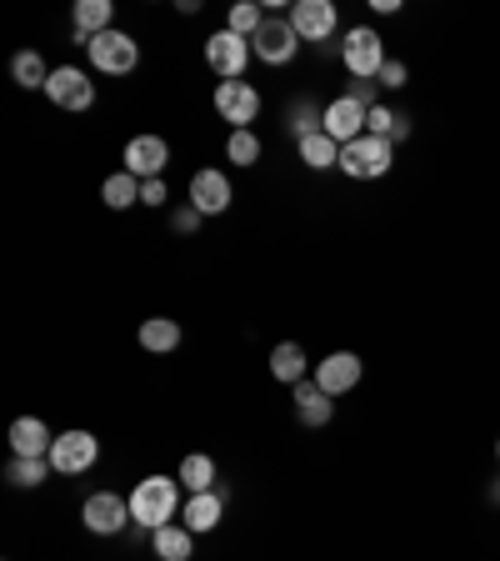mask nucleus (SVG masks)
Wrapping results in <instances>:
<instances>
[{"label":"nucleus","instance_id":"obj_1","mask_svg":"<svg viewBox=\"0 0 500 561\" xmlns=\"http://www.w3.org/2000/svg\"><path fill=\"white\" fill-rule=\"evenodd\" d=\"M181 481L175 477H161V471H151L146 481H136V491H130V522L146 526V531H161V526L175 522V512H181Z\"/></svg>","mask_w":500,"mask_h":561},{"label":"nucleus","instance_id":"obj_2","mask_svg":"<svg viewBox=\"0 0 500 561\" xmlns=\"http://www.w3.org/2000/svg\"><path fill=\"white\" fill-rule=\"evenodd\" d=\"M391 165H396V146L365 130L361 140L340 146V165H336V171H346L350 181H381V175H391Z\"/></svg>","mask_w":500,"mask_h":561},{"label":"nucleus","instance_id":"obj_3","mask_svg":"<svg viewBox=\"0 0 500 561\" xmlns=\"http://www.w3.org/2000/svg\"><path fill=\"white\" fill-rule=\"evenodd\" d=\"M340 60H346V70L356 81H375L391 56H385V41L375 25H350V35L340 41Z\"/></svg>","mask_w":500,"mask_h":561},{"label":"nucleus","instance_id":"obj_4","mask_svg":"<svg viewBox=\"0 0 500 561\" xmlns=\"http://www.w3.org/2000/svg\"><path fill=\"white\" fill-rule=\"evenodd\" d=\"M81 522L91 537H120L130 526V496H120V491H91L81 506Z\"/></svg>","mask_w":500,"mask_h":561},{"label":"nucleus","instance_id":"obj_5","mask_svg":"<svg viewBox=\"0 0 500 561\" xmlns=\"http://www.w3.org/2000/svg\"><path fill=\"white\" fill-rule=\"evenodd\" d=\"M85 56H91V66L101 70V76H130V70L140 66L136 35H126V31H105V35H95L91 46H85Z\"/></svg>","mask_w":500,"mask_h":561},{"label":"nucleus","instance_id":"obj_6","mask_svg":"<svg viewBox=\"0 0 500 561\" xmlns=\"http://www.w3.org/2000/svg\"><path fill=\"white\" fill-rule=\"evenodd\" d=\"M251 50H256V60H266V66H291V60L301 56V35H295L291 15H270V21L251 35Z\"/></svg>","mask_w":500,"mask_h":561},{"label":"nucleus","instance_id":"obj_7","mask_svg":"<svg viewBox=\"0 0 500 561\" xmlns=\"http://www.w3.org/2000/svg\"><path fill=\"white\" fill-rule=\"evenodd\" d=\"M251 56H256V50H251V41H245V35H235V31H225V25L206 41V66L216 70L221 81H241L245 66H251Z\"/></svg>","mask_w":500,"mask_h":561},{"label":"nucleus","instance_id":"obj_8","mask_svg":"<svg viewBox=\"0 0 500 561\" xmlns=\"http://www.w3.org/2000/svg\"><path fill=\"white\" fill-rule=\"evenodd\" d=\"M95 461H101V442H95L91 432H60L56 446H50V471H60V477H81V471H91Z\"/></svg>","mask_w":500,"mask_h":561},{"label":"nucleus","instance_id":"obj_9","mask_svg":"<svg viewBox=\"0 0 500 561\" xmlns=\"http://www.w3.org/2000/svg\"><path fill=\"white\" fill-rule=\"evenodd\" d=\"M361 376H365V362L356 351H330V356L315 362V386H321L326 397H350V391L361 386Z\"/></svg>","mask_w":500,"mask_h":561},{"label":"nucleus","instance_id":"obj_10","mask_svg":"<svg viewBox=\"0 0 500 561\" xmlns=\"http://www.w3.org/2000/svg\"><path fill=\"white\" fill-rule=\"evenodd\" d=\"M216 111H221V121H231V130H251V121L260 116V91L251 81H221Z\"/></svg>","mask_w":500,"mask_h":561},{"label":"nucleus","instance_id":"obj_11","mask_svg":"<svg viewBox=\"0 0 500 561\" xmlns=\"http://www.w3.org/2000/svg\"><path fill=\"white\" fill-rule=\"evenodd\" d=\"M46 95L60 105V111H91L95 105V81L85 76L81 66H56L50 70Z\"/></svg>","mask_w":500,"mask_h":561},{"label":"nucleus","instance_id":"obj_12","mask_svg":"<svg viewBox=\"0 0 500 561\" xmlns=\"http://www.w3.org/2000/svg\"><path fill=\"white\" fill-rule=\"evenodd\" d=\"M365 121H371V111H365L356 95H336V101L326 105V121H321V130H326L336 146H350V140L365 136Z\"/></svg>","mask_w":500,"mask_h":561},{"label":"nucleus","instance_id":"obj_13","mask_svg":"<svg viewBox=\"0 0 500 561\" xmlns=\"http://www.w3.org/2000/svg\"><path fill=\"white\" fill-rule=\"evenodd\" d=\"M231 201H235V186L225 171L206 165V171L190 175V206H196L200 216H221V210H231Z\"/></svg>","mask_w":500,"mask_h":561},{"label":"nucleus","instance_id":"obj_14","mask_svg":"<svg viewBox=\"0 0 500 561\" xmlns=\"http://www.w3.org/2000/svg\"><path fill=\"white\" fill-rule=\"evenodd\" d=\"M291 25L301 41H330V35L340 31V11L330 5V0H295L291 5Z\"/></svg>","mask_w":500,"mask_h":561},{"label":"nucleus","instance_id":"obj_15","mask_svg":"<svg viewBox=\"0 0 500 561\" xmlns=\"http://www.w3.org/2000/svg\"><path fill=\"white\" fill-rule=\"evenodd\" d=\"M126 171L136 175V181H155V175H165V165H171V146H165V136H136L126 140Z\"/></svg>","mask_w":500,"mask_h":561},{"label":"nucleus","instance_id":"obj_16","mask_svg":"<svg viewBox=\"0 0 500 561\" xmlns=\"http://www.w3.org/2000/svg\"><path fill=\"white\" fill-rule=\"evenodd\" d=\"M291 401H295L301 426H330V416H336V397H326V391L315 386V376H305L301 386H291Z\"/></svg>","mask_w":500,"mask_h":561},{"label":"nucleus","instance_id":"obj_17","mask_svg":"<svg viewBox=\"0 0 500 561\" xmlns=\"http://www.w3.org/2000/svg\"><path fill=\"white\" fill-rule=\"evenodd\" d=\"M70 25H75V41L91 46L95 35L116 31V5H111V0H81V5L70 11Z\"/></svg>","mask_w":500,"mask_h":561},{"label":"nucleus","instance_id":"obj_18","mask_svg":"<svg viewBox=\"0 0 500 561\" xmlns=\"http://www.w3.org/2000/svg\"><path fill=\"white\" fill-rule=\"evenodd\" d=\"M151 551L155 561H196V531L186 522H171L161 531H151Z\"/></svg>","mask_w":500,"mask_h":561},{"label":"nucleus","instance_id":"obj_19","mask_svg":"<svg viewBox=\"0 0 500 561\" xmlns=\"http://www.w3.org/2000/svg\"><path fill=\"white\" fill-rule=\"evenodd\" d=\"M225 516V496L221 491H196V496H186V512H181V522L196 531V537H206V531H216Z\"/></svg>","mask_w":500,"mask_h":561},{"label":"nucleus","instance_id":"obj_20","mask_svg":"<svg viewBox=\"0 0 500 561\" xmlns=\"http://www.w3.org/2000/svg\"><path fill=\"white\" fill-rule=\"evenodd\" d=\"M50 446H56V436L40 416L11 421V456H50Z\"/></svg>","mask_w":500,"mask_h":561},{"label":"nucleus","instance_id":"obj_21","mask_svg":"<svg viewBox=\"0 0 500 561\" xmlns=\"http://www.w3.org/2000/svg\"><path fill=\"white\" fill-rule=\"evenodd\" d=\"M270 376L286 386H301L305 376H311V356H305L301 341H280V346H270Z\"/></svg>","mask_w":500,"mask_h":561},{"label":"nucleus","instance_id":"obj_22","mask_svg":"<svg viewBox=\"0 0 500 561\" xmlns=\"http://www.w3.org/2000/svg\"><path fill=\"white\" fill-rule=\"evenodd\" d=\"M140 346L155 351V356H165V351L181 346V321H171V316H151V321H140Z\"/></svg>","mask_w":500,"mask_h":561},{"label":"nucleus","instance_id":"obj_23","mask_svg":"<svg viewBox=\"0 0 500 561\" xmlns=\"http://www.w3.org/2000/svg\"><path fill=\"white\" fill-rule=\"evenodd\" d=\"M175 481L186 486V496H196V491H216V461H210L206 451H190L186 461H181V471H175Z\"/></svg>","mask_w":500,"mask_h":561},{"label":"nucleus","instance_id":"obj_24","mask_svg":"<svg viewBox=\"0 0 500 561\" xmlns=\"http://www.w3.org/2000/svg\"><path fill=\"white\" fill-rule=\"evenodd\" d=\"M11 76H15V85H25V91H46L50 85V66L40 60V50H15Z\"/></svg>","mask_w":500,"mask_h":561},{"label":"nucleus","instance_id":"obj_25","mask_svg":"<svg viewBox=\"0 0 500 561\" xmlns=\"http://www.w3.org/2000/svg\"><path fill=\"white\" fill-rule=\"evenodd\" d=\"M365 130H371V136H381V140H391V146H400V140L410 136V116L406 111H391V105H375L371 111V121H365Z\"/></svg>","mask_w":500,"mask_h":561},{"label":"nucleus","instance_id":"obj_26","mask_svg":"<svg viewBox=\"0 0 500 561\" xmlns=\"http://www.w3.org/2000/svg\"><path fill=\"white\" fill-rule=\"evenodd\" d=\"M295 151H301V161L311 165V171H330V165H340V146L326 136V130H315V136L295 140Z\"/></svg>","mask_w":500,"mask_h":561},{"label":"nucleus","instance_id":"obj_27","mask_svg":"<svg viewBox=\"0 0 500 561\" xmlns=\"http://www.w3.org/2000/svg\"><path fill=\"white\" fill-rule=\"evenodd\" d=\"M101 201H105V206H111V210H126V206H136V201H140V181L126 171V165H120V171H111V175H105Z\"/></svg>","mask_w":500,"mask_h":561},{"label":"nucleus","instance_id":"obj_28","mask_svg":"<svg viewBox=\"0 0 500 561\" xmlns=\"http://www.w3.org/2000/svg\"><path fill=\"white\" fill-rule=\"evenodd\" d=\"M46 471H50V456H11L5 481L25 491V486H40V481H46Z\"/></svg>","mask_w":500,"mask_h":561},{"label":"nucleus","instance_id":"obj_29","mask_svg":"<svg viewBox=\"0 0 500 561\" xmlns=\"http://www.w3.org/2000/svg\"><path fill=\"white\" fill-rule=\"evenodd\" d=\"M266 21H270L266 5H256V0H241V5H231V15H225V31H235V35H245V41H251V35H256Z\"/></svg>","mask_w":500,"mask_h":561},{"label":"nucleus","instance_id":"obj_30","mask_svg":"<svg viewBox=\"0 0 500 561\" xmlns=\"http://www.w3.org/2000/svg\"><path fill=\"white\" fill-rule=\"evenodd\" d=\"M225 161L231 165H256L260 161V136L256 130H231V136H225Z\"/></svg>","mask_w":500,"mask_h":561},{"label":"nucleus","instance_id":"obj_31","mask_svg":"<svg viewBox=\"0 0 500 561\" xmlns=\"http://www.w3.org/2000/svg\"><path fill=\"white\" fill-rule=\"evenodd\" d=\"M321 121H326V105H311V101L291 105V136H295V140L315 136V130H321Z\"/></svg>","mask_w":500,"mask_h":561},{"label":"nucleus","instance_id":"obj_32","mask_svg":"<svg viewBox=\"0 0 500 561\" xmlns=\"http://www.w3.org/2000/svg\"><path fill=\"white\" fill-rule=\"evenodd\" d=\"M406 81H410V66H406V60H385V70L375 76V85H381V91H400Z\"/></svg>","mask_w":500,"mask_h":561},{"label":"nucleus","instance_id":"obj_33","mask_svg":"<svg viewBox=\"0 0 500 561\" xmlns=\"http://www.w3.org/2000/svg\"><path fill=\"white\" fill-rule=\"evenodd\" d=\"M171 201V191H165V175H155V181H140V206H165Z\"/></svg>","mask_w":500,"mask_h":561},{"label":"nucleus","instance_id":"obj_34","mask_svg":"<svg viewBox=\"0 0 500 561\" xmlns=\"http://www.w3.org/2000/svg\"><path fill=\"white\" fill-rule=\"evenodd\" d=\"M200 221H206V216H200L196 206H181V210H175V216H171V231H181V236H186V231H196Z\"/></svg>","mask_w":500,"mask_h":561},{"label":"nucleus","instance_id":"obj_35","mask_svg":"<svg viewBox=\"0 0 500 561\" xmlns=\"http://www.w3.org/2000/svg\"><path fill=\"white\" fill-rule=\"evenodd\" d=\"M371 11H375V15H396L400 0H371Z\"/></svg>","mask_w":500,"mask_h":561},{"label":"nucleus","instance_id":"obj_36","mask_svg":"<svg viewBox=\"0 0 500 561\" xmlns=\"http://www.w3.org/2000/svg\"><path fill=\"white\" fill-rule=\"evenodd\" d=\"M486 496H490V506H500V477L490 481V491H486Z\"/></svg>","mask_w":500,"mask_h":561},{"label":"nucleus","instance_id":"obj_37","mask_svg":"<svg viewBox=\"0 0 500 561\" xmlns=\"http://www.w3.org/2000/svg\"><path fill=\"white\" fill-rule=\"evenodd\" d=\"M496 461H500V442H496Z\"/></svg>","mask_w":500,"mask_h":561}]
</instances>
